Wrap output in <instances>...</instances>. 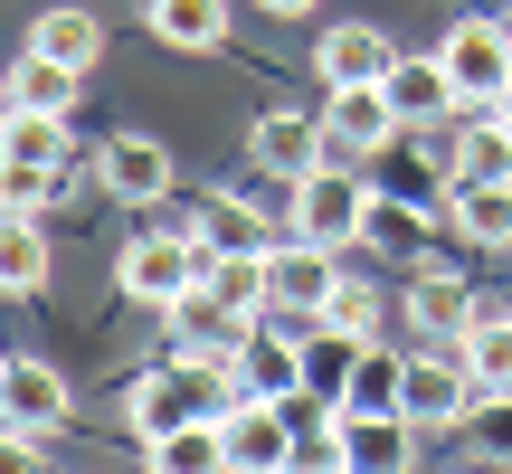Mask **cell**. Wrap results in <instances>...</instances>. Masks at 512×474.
<instances>
[{
  "label": "cell",
  "instance_id": "cell-1",
  "mask_svg": "<svg viewBox=\"0 0 512 474\" xmlns=\"http://www.w3.org/2000/svg\"><path fill=\"white\" fill-rule=\"evenodd\" d=\"M238 408V370H219V361H162V370H143L133 380V399H124V427L133 437H171V427H190V418H228Z\"/></svg>",
  "mask_w": 512,
  "mask_h": 474
},
{
  "label": "cell",
  "instance_id": "cell-2",
  "mask_svg": "<svg viewBox=\"0 0 512 474\" xmlns=\"http://www.w3.org/2000/svg\"><path fill=\"white\" fill-rule=\"evenodd\" d=\"M114 285H124V304L171 313L181 294H200V285H209V247H200L190 228H152V237H133V247L114 256Z\"/></svg>",
  "mask_w": 512,
  "mask_h": 474
},
{
  "label": "cell",
  "instance_id": "cell-3",
  "mask_svg": "<svg viewBox=\"0 0 512 474\" xmlns=\"http://www.w3.org/2000/svg\"><path fill=\"white\" fill-rule=\"evenodd\" d=\"M370 200H380V190H370V181H351V162H313L304 181H294V228H304V237H323V247H361Z\"/></svg>",
  "mask_w": 512,
  "mask_h": 474
},
{
  "label": "cell",
  "instance_id": "cell-4",
  "mask_svg": "<svg viewBox=\"0 0 512 474\" xmlns=\"http://www.w3.org/2000/svg\"><path fill=\"white\" fill-rule=\"evenodd\" d=\"M266 266H275V313H294V323H323V304H332V285H342V247H323V237H304V228H285L266 247Z\"/></svg>",
  "mask_w": 512,
  "mask_h": 474
},
{
  "label": "cell",
  "instance_id": "cell-5",
  "mask_svg": "<svg viewBox=\"0 0 512 474\" xmlns=\"http://www.w3.org/2000/svg\"><path fill=\"white\" fill-rule=\"evenodd\" d=\"M399 105H389V86H323V143L332 162H380L389 143H399Z\"/></svg>",
  "mask_w": 512,
  "mask_h": 474
},
{
  "label": "cell",
  "instance_id": "cell-6",
  "mask_svg": "<svg viewBox=\"0 0 512 474\" xmlns=\"http://www.w3.org/2000/svg\"><path fill=\"white\" fill-rule=\"evenodd\" d=\"M437 57H446V76H456V95H465V105H503V86H512V29H503L494 10L456 19Z\"/></svg>",
  "mask_w": 512,
  "mask_h": 474
},
{
  "label": "cell",
  "instance_id": "cell-7",
  "mask_svg": "<svg viewBox=\"0 0 512 474\" xmlns=\"http://www.w3.org/2000/svg\"><path fill=\"white\" fill-rule=\"evenodd\" d=\"M247 162L266 171V181H304L313 162H332V143H323V105H266L247 124Z\"/></svg>",
  "mask_w": 512,
  "mask_h": 474
},
{
  "label": "cell",
  "instance_id": "cell-8",
  "mask_svg": "<svg viewBox=\"0 0 512 474\" xmlns=\"http://www.w3.org/2000/svg\"><path fill=\"white\" fill-rule=\"evenodd\" d=\"M475 370H465V351L446 342V351H408V418L427 427V437H437V427H465L475 418Z\"/></svg>",
  "mask_w": 512,
  "mask_h": 474
},
{
  "label": "cell",
  "instance_id": "cell-9",
  "mask_svg": "<svg viewBox=\"0 0 512 474\" xmlns=\"http://www.w3.org/2000/svg\"><path fill=\"white\" fill-rule=\"evenodd\" d=\"M181 228L200 237L209 256H238V247L266 256V247H275V209L256 200V190H200V200L181 209Z\"/></svg>",
  "mask_w": 512,
  "mask_h": 474
},
{
  "label": "cell",
  "instance_id": "cell-10",
  "mask_svg": "<svg viewBox=\"0 0 512 474\" xmlns=\"http://www.w3.org/2000/svg\"><path fill=\"white\" fill-rule=\"evenodd\" d=\"M228 370H238L247 399H275V408H294V399L313 389V380H304V332H275L266 313L247 323V342H238V361H228Z\"/></svg>",
  "mask_w": 512,
  "mask_h": 474
},
{
  "label": "cell",
  "instance_id": "cell-11",
  "mask_svg": "<svg viewBox=\"0 0 512 474\" xmlns=\"http://www.w3.org/2000/svg\"><path fill=\"white\" fill-rule=\"evenodd\" d=\"M228 474H275V465H294V408H275V399H247L238 389V408H228Z\"/></svg>",
  "mask_w": 512,
  "mask_h": 474
},
{
  "label": "cell",
  "instance_id": "cell-12",
  "mask_svg": "<svg viewBox=\"0 0 512 474\" xmlns=\"http://www.w3.org/2000/svg\"><path fill=\"white\" fill-rule=\"evenodd\" d=\"M389 67H399V48H389V29H370V19H342V29L313 38V76H323V86H389Z\"/></svg>",
  "mask_w": 512,
  "mask_h": 474
},
{
  "label": "cell",
  "instance_id": "cell-13",
  "mask_svg": "<svg viewBox=\"0 0 512 474\" xmlns=\"http://www.w3.org/2000/svg\"><path fill=\"white\" fill-rule=\"evenodd\" d=\"M162 323H171V342H181L190 361H219V370H228V361H238V342H247V323H256V313H238L228 294H209V285H200V294H181V304H171Z\"/></svg>",
  "mask_w": 512,
  "mask_h": 474
},
{
  "label": "cell",
  "instance_id": "cell-14",
  "mask_svg": "<svg viewBox=\"0 0 512 474\" xmlns=\"http://www.w3.org/2000/svg\"><path fill=\"white\" fill-rule=\"evenodd\" d=\"M0 408H10V427L48 437V427L67 418V370H48L38 351H10V361H0Z\"/></svg>",
  "mask_w": 512,
  "mask_h": 474
},
{
  "label": "cell",
  "instance_id": "cell-15",
  "mask_svg": "<svg viewBox=\"0 0 512 474\" xmlns=\"http://www.w3.org/2000/svg\"><path fill=\"white\" fill-rule=\"evenodd\" d=\"M105 190L133 200V209L171 200V143H162V133H114V143H105Z\"/></svg>",
  "mask_w": 512,
  "mask_h": 474
},
{
  "label": "cell",
  "instance_id": "cell-16",
  "mask_svg": "<svg viewBox=\"0 0 512 474\" xmlns=\"http://www.w3.org/2000/svg\"><path fill=\"white\" fill-rule=\"evenodd\" d=\"M484 313V294L465 285V275H446V266H418V285H408V323L427 332V342H465V323Z\"/></svg>",
  "mask_w": 512,
  "mask_h": 474
},
{
  "label": "cell",
  "instance_id": "cell-17",
  "mask_svg": "<svg viewBox=\"0 0 512 474\" xmlns=\"http://www.w3.org/2000/svg\"><path fill=\"white\" fill-rule=\"evenodd\" d=\"M389 105H399V124H446V114H465V95L446 76V57H399L389 67Z\"/></svg>",
  "mask_w": 512,
  "mask_h": 474
},
{
  "label": "cell",
  "instance_id": "cell-18",
  "mask_svg": "<svg viewBox=\"0 0 512 474\" xmlns=\"http://www.w3.org/2000/svg\"><path fill=\"white\" fill-rule=\"evenodd\" d=\"M427 228H437V209H427V200L380 190V200H370V219H361V247H370V256H418V266H427Z\"/></svg>",
  "mask_w": 512,
  "mask_h": 474
},
{
  "label": "cell",
  "instance_id": "cell-19",
  "mask_svg": "<svg viewBox=\"0 0 512 474\" xmlns=\"http://www.w3.org/2000/svg\"><path fill=\"white\" fill-rule=\"evenodd\" d=\"M0 162H10V171H48V181H67V114H29V105H10Z\"/></svg>",
  "mask_w": 512,
  "mask_h": 474
},
{
  "label": "cell",
  "instance_id": "cell-20",
  "mask_svg": "<svg viewBox=\"0 0 512 474\" xmlns=\"http://www.w3.org/2000/svg\"><path fill=\"white\" fill-rule=\"evenodd\" d=\"M143 29L162 38V48L209 57V48L228 38V0H143Z\"/></svg>",
  "mask_w": 512,
  "mask_h": 474
},
{
  "label": "cell",
  "instance_id": "cell-21",
  "mask_svg": "<svg viewBox=\"0 0 512 474\" xmlns=\"http://www.w3.org/2000/svg\"><path fill=\"white\" fill-rule=\"evenodd\" d=\"M456 351H465V370H475L484 399H503V389H512V304H484Z\"/></svg>",
  "mask_w": 512,
  "mask_h": 474
},
{
  "label": "cell",
  "instance_id": "cell-22",
  "mask_svg": "<svg viewBox=\"0 0 512 474\" xmlns=\"http://www.w3.org/2000/svg\"><path fill=\"white\" fill-rule=\"evenodd\" d=\"M446 219H456L465 247H512V181H456Z\"/></svg>",
  "mask_w": 512,
  "mask_h": 474
},
{
  "label": "cell",
  "instance_id": "cell-23",
  "mask_svg": "<svg viewBox=\"0 0 512 474\" xmlns=\"http://www.w3.org/2000/svg\"><path fill=\"white\" fill-rule=\"evenodd\" d=\"M76 86H86V67H67L48 48H29L10 67V105H29V114H76Z\"/></svg>",
  "mask_w": 512,
  "mask_h": 474
},
{
  "label": "cell",
  "instance_id": "cell-24",
  "mask_svg": "<svg viewBox=\"0 0 512 474\" xmlns=\"http://www.w3.org/2000/svg\"><path fill=\"white\" fill-rule=\"evenodd\" d=\"M332 408H408V351L361 342V361H351V389H342Z\"/></svg>",
  "mask_w": 512,
  "mask_h": 474
},
{
  "label": "cell",
  "instance_id": "cell-25",
  "mask_svg": "<svg viewBox=\"0 0 512 474\" xmlns=\"http://www.w3.org/2000/svg\"><path fill=\"white\" fill-rule=\"evenodd\" d=\"M351 361H361V332L304 323V380H313V399H342V389H351Z\"/></svg>",
  "mask_w": 512,
  "mask_h": 474
},
{
  "label": "cell",
  "instance_id": "cell-26",
  "mask_svg": "<svg viewBox=\"0 0 512 474\" xmlns=\"http://www.w3.org/2000/svg\"><path fill=\"white\" fill-rule=\"evenodd\" d=\"M143 456L162 474H209V465H228V427L219 418H190V427H171V437H152Z\"/></svg>",
  "mask_w": 512,
  "mask_h": 474
},
{
  "label": "cell",
  "instance_id": "cell-27",
  "mask_svg": "<svg viewBox=\"0 0 512 474\" xmlns=\"http://www.w3.org/2000/svg\"><path fill=\"white\" fill-rule=\"evenodd\" d=\"M0 285H10V294H38V285H48V237H38V209H10V228H0Z\"/></svg>",
  "mask_w": 512,
  "mask_h": 474
},
{
  "label": "cell",
  "instance_id": "cell-28",
  "mask_svg": "<svg viewBox=\"0 0 512 474\" xmlns=\"http://www.w3.org/2000/svg\"><path fill=\"white\" fill-rule=\"evenodd\" d=\"M29 48L67 57V67H95V57H105V19H95V10H48V19L29 29Z\"/></svg>",
  "mask_w": 512,
  "mask_h": 474
},
{
  "label": "cell",
  "instance_id": "cell-29",
  "mask_svg": "<svg viewBox=\"0 0 512 474\" xmlns=\"http://www.w3.org/2000/svg\"><path fill=\"white\" fill-rule=\"evenodd\" d=\"M209 294H228V304H238V313H275V266H266V256H209Z\"/></svg>",
  "mask_w": 512,
  "mask_h": 474
},
{
  "label": "cell",
  "instance_id": "cell-30",
  "mask_svg": "<svg viewBox=\"0 0 512 474\" xmlns=\"http://www.w3.org/2000/svg\"><path fill=\"white\" fill-rule=\"evenodd\" d=\"M323 323H342V332H380V285H361V275H342V285H332V304H323Z\"/></svg>",
  "mask_w": 512,
  "mask_h": 474
},
{
  "label": "cell",
  "instance_id": "cell-31",
  "mask_svg": "<svg viewBox=\"0 0 512 474\" xmlns=\"http://www.w3.org/2000/svg\"><path fill=\"white\" fill-rule=\"evenodd\" d=\"M475 446L512 465V389H503V399H475Z\"/></svg>",
  "mask_w": 512,
  "mask_h": 474
},
{
  "label": "cell",
  "instance_id": "cell-32",
  "mask_svg": "<svg viewBox=\"0 0 512 474\" xmlns=\"http://www.w3.org/2000/svg\"><path fill=\"white\" fill-rule=\"evenodd\" d=\"M256 10H275V19H304V10H323V0H256Z\"/></svg>",
  "mask_w": 512,
  "mask_h": 474
},
{
  "label": "cell",
  "instance_id": "cell-33",
  "mask_svg": "<svg viewBox=\"0 0 512 474\" xmlns=\"http://www.w3.org/2000/svg\"><path fill=\"white\" fill-rule=\"evenodd\" d=\"M503 114H512V86H503Z\"/></svg>",
  "mask_w": 512,
  "mask_h": 474
},
{
  "label": "cell",
  "instance_id": "cell-34",
  "mask_svg": "<svg viewBox=\"0 0 512 474\" xmlns=\"http://www.w3.org/2000/svg\"><path fill=\"white\" fill-rule=\"evenodd\" d=\"M503 10H512V0H503Z\"/></svg>",
  "mask_w": 512,
  "mask_h": 474
}]
</instances>
